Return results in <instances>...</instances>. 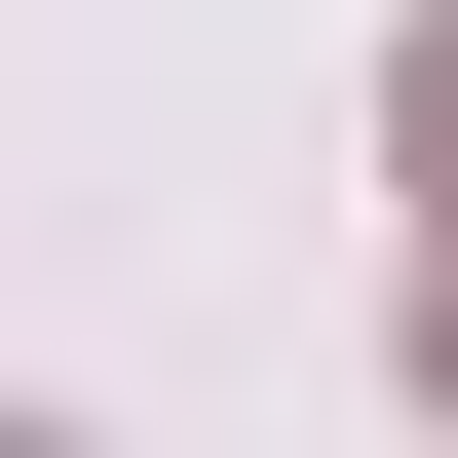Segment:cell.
Here are the masks:
<instances>
[{
  "label": "cell",
  "instance_id": "6da1fadb",
  "mask_svg": "<svg viewBox=\"0 0 458 458\" xmlns=\"http://www.w3.org/2000/svg\"><path fill=\"white\" fill-rule=\"evenodd\" d=\"M382 114H420V153H458V0H420V77H382Z\"/></svg>",
  "mask_w": 458,
  "mask_h": 458
},
{
  "label": "cell",
  "instance_id": "7a4b0ae2",
  "mask_svg": "<svg viewBox=\"0 0 458 458\" xmlns=\"http://www.w3.org/2000/svg\"><path fill=\"white\" fill-rule=\"evenodd\" d=\"M420 382H458V267H420Z\"/></svg>",
  "mask_w": 458,
  "mask_h": 458
},
{
  "label": "cell",
  "instance_id": "3957f363",
  "mask_svg": "<svg viewBox=\"0 0 458 458\" xmlns=\"http://www.w3.org/2000/svg\"><path fill=\"white\" fill-rule=\"evenodd\" d=\"M0 458H77V420H0Z\"/></svg>",
  "mask_w": 458,
  "mask_h": 458
}]
</instances>
